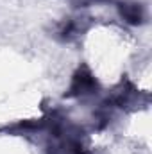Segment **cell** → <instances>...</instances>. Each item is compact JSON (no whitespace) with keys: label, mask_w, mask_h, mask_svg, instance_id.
<instances>
[{"label":"cell","mask_w":152,"mask_h":154,"mask_svg":"<svg viewBox=\"0 0 152 154\" xmlns=\"http://www.w3.org/2000/svg\"><path fill=\"white\" fill-rule=\"evenodd\" d=\"M97 90H99L97 79L91 75V72H88L86 68H81V70L75 72V75H74V79H72L68 95H74V97L91 95V93H97Z\"/></svg>","instance_id":"obj_1"},{"label":"cell","mask_w":152,"mask_h":154,"mask_svg":"<svg viewBox=\"0 0 152 154\" xmlns=\"http://www.w3.org/2000/svg\"><path fill=\"white\" fill-rule=\"evenodd\" d=\"M122 18L131 25H140L143 22V9L140 4H122L120 5Z\"/></svg>","instance_id":"obj_2"},{"label":"cell","mask_w":152,"mask_h":154,"mask_svg":"<svg viewBox=\"0 0 152 154\" xmlns=\"http://www.w3.org/2000/svg\"><path fill=\"white\" fill-rule=\"evenodd\" d=\"M68 149H70V154H90L81 145V142H70L68 143Z\"/></svg>","instance_id":"obj_3"}]
</instances>
